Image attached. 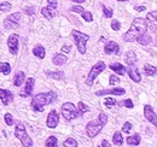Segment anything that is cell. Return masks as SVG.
Wrapping results in <instances>:
<instances>
[{
	"label": "cell",
	"mask_w": 157,
	"mask_h": 147,
	"mask_svg": "<svg viewBox=\"0 0 157 147\" xmlns=\"http://www.w3.org/2000/svg\"><path fill=\"white\" fill-rule=\"evenodd\" d=\"M70 50H71V46H70V45H65V46H63V47H62V51H63V52H65V53L70 52Z\"/></svg>",
	"instance_id": "45"
},
{
	"label": "cell",
	"mask_w": 157,
	"mask_h": 147,
	"mask_svg": "<svg viewBox=\"0 0 157 147\" xmlns=\"http://www.w3.org/2000/svg\"><path fill=\"white\" fill-rule=\"evenodd\" d=\"M24 11H25L27 15H34V13H35V7H33V6H28V7L24 9Z\"/></svg>",
	"instance_id": "43"
},
{
	"label": "cell",
	"mask_w": 157,
	"mask_h": 147,
	"mask_svg": "<svg viewBox=\"0 0 157 147\" xmlns=\"http://www.w3.org/2000/svg\"><path fill=\"white\" fill-rule=\"evenodd\" d=\"M80 115H81V112L73 103H65L62 105V116L64 117V119L73 121V119L78 118Z\"/></svg>",
	"instance_id": "4"
},
{
	"label": "cell",
	"mask_w": 157,
	"mask_h": 147,
	"mask_svg": "<svg viewBox=\"0 0 157 147\" xmlns=\"http://www.w3.org/2000/svg\"><path fill=\"white\" fill-rule=\"evenodd\" d=\"M0 98H1V103L4 106H7L12 100H13V95L12 93L7 89H0Z\"/></svg>",
	"instance_id": "13"
},
{
	"label": "cell",
	"mask_w": 157,
	"mask_h": 147,
	"mask_svg": "<svg viewBox=\"0 0 157 147\" xmlns=\"http://www.w3.org/2000/svg\"><path fill=\"white\" fill-rule=\"evenodd\" d=\"M120 105H121V106H126V107H128V109H132V107H133V101H132V99H126V100L121 101Z\"/></svg>",
	"instance_id": "35"
},
{
	"label": "cell",
	"mask_w": 157,
	"mask_h": 147,
	"mask_svg": "<svg viewBox=\"0 0 157 147\" xmlns=\"http://www.w3.org/2000/svg\"><path fill=\"white\" fill-rule=\"evenodd\" d=\"M103 13H104V16H105L106 18H110V17H113L114 11H113V9H109V7H106V6H103Z\"/></svg>",
	"instance_id": "33"
},
{
	"label": "cell",
	"mask_w": 157,
	"mask_h": 147,
	"mask_svg": "<svg viewBox=\"0 0 157 147\" xmlns=\"http://www.w3.org/2000/svg\"><path fill=\"white\" fill-rule=\"evenodd\" d=\"M140 140H141L140 135H139V134H134V135L127 138V144H128L129 146H138V145L140 144Z\"/></svg>",
	"instance_id": "21"
},
{
	"label": "cell",
	"mask_w": 157,
	"mask_h": 147,
	"mask_svg": "<svg viewBox=\"0 0 157 147\" xmlns=\"http://www.w3.org/2000/svg\"><path fill=\"white\" fill-rule=\"evenodd\" d=\"M46 75L50 77V78H55V80H62L64 78V73L63 71H47Z\"/></svg>",
	"instance_id": "27"
},
{
	"label": "cell",
	"mask_w": 157,
	"mask_h": 147,
	"mask_svg": "<svg viewBox=\"0 0 157 147\" xmlns=\"http://www.w3.org/2000/svg\"><path fill=\"white\" fill-rule=\"evenodd\" d=\"M113 71H115V73H117L118 75H124L126 74V68L122 65V64H120V63H113V64H110V66H109Z\"/></svg>",
	"instance_id": "19"
},
{
	"label": "cell",
	"mask_w": 157,
	"mask_h": 147,
	"mask_svg": "<svg viewBox=\"0 0 157 147\" xmlns=\"http://www.w3.org/2000/svg\"><path fill=\"white\" fill-rule=\"evenodd\" d=\"M78 109L81 113H86V112H88V111H90V107H88L86 104H83L82 101H80V103L78 104Z\"/></svg>",
	"instance_id": "32"
},
{
	"label": "cell",
	"mask_w": 157,
	"mask_h": 147,
	"mask_svg": "<svg viewBox=\"0 0 157 147\" xmlns=\"http://www.w3.org/2000/svg\"><path fill=\"white\" fill-rule=\"evenodd\" d=\"M58 123H59L58 113H57V111L56 110H52L50 113H48V116H47L46 124H47L48 128H56V127L58 126Z\"/></svg>",
	"instance_id": "11"
},
{
	"label": "cell",
	"mask_w": 157,
	"mask_h": 147,
	"mask_svg": "<svg viewBox=\"0 0 157 147\" xmlns=\"http://www.w3.org/2000/svg\"><path fill=\"white\" fill-rule=\"evenodd\" d=\"M55 10H56V9L52 7V6H46V7H42L41 13H42V16L46 19H52L55 17V15H56Z\"/></svg>",
	"instance_id": "18"
},
{
	"label": "cell",
	"mask_w": 157,
	"mask_h": 147,
	"mask_svg": "<svg viewBox=\"0 0 157 147\" xmlns=\"http://www.w3.org/2000/svg\"><path fill=\"white\" fill-rule=\"evenodd\" d=\"M113 142H114L115 145H117V146H121V145L123 144V138H122V135H121L120 131H116V133L114 134V136H113Z\"/></svg>",
	"instance_id": "28"
},
{
	"label": "cell",
	"mask_w": 157,
	"mask_h": 147,
	"mask_svg": "<svg viewBox=\"0 0 157 147\" xmlns=\"http://www.w3.org/2000/svg\"><path fill=\"white\" fill-rule=\"evenodd\" d=\"M144 116H145V118H146L151 124H154L157 128V116H156V113H155V111H154V109H152L150 105H145V106H144Z\"/></svg>",
	"instance_id": "9"
},
{
	"label": "cell",
	"mask_w": 157,
	"mask_h": 147,
	"mask_svg": "<svg viewBox=\"0 0 157 147\" xmlns=\"http://www.w3.org/2000/svg\"><path fill=\"white\" fill-rule=\"evenodd\" d=\"M71 1H74V2H78V4H81V2H83L85 0H71Z\"/></svg>",
	"instance_id": "48"
},
{
	"label": "cell",
	"mask_w": 157,
	"mask_h": 147,
	"mask_svg": "<svg viewBox=\"0 0 157 147\" xmlns=\"http://www.w3.org/2000/svg\"><path fill=\"white\" fill-rule=\"evenodd\" d=\"M71 36H73L75 43H76V47L78 48V52L81 55H85L86 53V43L90 40V36L87 34L80 33L78 30H75V29L71 32Z\"/></svg>",
	"instance_id": "5"
},
{
	"label": "cell",
	"mask_w": 157,
	"mask_h": 147,
	"mask_svg": "<svg viewBox=\"0 0 157 147\" xmlns=\"http://www.w3.org/2000/svg\"><path fill=\"white\" fill-rule=\"evenodd\" d=\"M47 2H48V6H52V7H57V1L56 0H47Z\"/></svg>",
	"instance_id": "46"
},
{
	"label": "cell",
	"mask_w": 157,
	"mask_h": 147,
	"mask_svg": "<svg viewBox=\"0 0 157 147\" xmlns=\"http://www.w3.org/2000/svg\"><path fill=\"white\" fill-rule=\"evenodd\" d=\"M0 10H1V11H10V10H11V4L2 1V2L0 4Z\"/></svg>",
	"instance_id": "37"
},
{
	"label": "cell",
	"mask_w": 157,
	"mask_h": 147,
	"mask_svg": "<svg viewBox=\"0 0 157 147\" xmlns=\"http://www.w3.org/2000/svg\"><path fill=\"white\" fill-rule=\"evenodd\" d=\"M146 29H147L146 19L141 18V17H136L131 24L129 30L123 34V40L127 42H132L134 40H138V37L146 33Z\"/></svg>",
	"instance_id": "1"
},
{
	"label": "cell",
	"mask_w": 157,
	"mask_h": 147,
	"mask_svg": "<svg viewBox=\"0 0 157 147\" xmlns=\"http://www.w3.org/2000/svg\"><path fill=\"white\" fill-rule=\"evenodd\" d=\"M144 74L146 76H154L157 74V68L152 66L151 64H145L144 65Z\"/></svg>",
	"instance_id": "25"
},
{
	"label": "cell",
	"mask_w": 157,
	"mask_h": 147,
	"mask_svg": "<svg viewBox=\"0 0 157 147\" xmlns=\"http://www.w3.org/2000/svg\"><path fill=\"white\" fill-rule=\"evenodd\" d=\"M21 15L20 12H16L13 15H10L9 17H6L5 21H4V25L6 29H13V28H17L18 24H20V21H21Z\"/></svg>",
	"instance_id": "8"
},
{
	"label": "cell",
	"mask_w": 157,
	"mask_h": 147,
	"mask_svg": "<svg viewBox=\"0 0 157 147\" xmlns=\"http://www.w3.org/2000/svg\"><path fill=\"white\" fill-rule=\"evenodd\" d=\"M15 136L21 141V144L24 147H30L33 145V140L32 138L28 135L25 127L23 124H17L15 128Z\"/></svg>",
	"instance_id": "6"
},
{
	"label": "cell",
	"mask_w": 157,
	"mask_h": 147,
	"mask_svg": "<svg viewBox=\"0 0 157 147\" xmlns=\"http://www.w3.org/2000/svg\"><path fill=\"white\" fill-rule=\"evenodd\" d=\"M24 80H25V75L23 71H18V73L15 75V78H13V85L16 86V87H20L21 85L24 82Z\"/></svg>",
	"instance_id": "23"
},
{
	"label": "cell",
	"mask_w": 157,
	"mask_h": 147,
	"mask_svg": "<svg viewBox=\"0 0 157 147\" xmlns=\"http://www.w3.org/2000/svg\"><path fill=\"white\" fill-rule=\"evenodd\" d=\"M98 147H111V145L109 144V141H108V140H103Z\"/></svg>",
	"instance_id": "44"
},
{
	"label": "cell",
	"mask_w": 157,
	"mask_h": 147,
	"mask_svg": "<svg viewBox=\"0 0 157 147\" xmlns=\"http://www.w3.org/2000/svg\"><path fill=\"white\" fill-rule=\"evenodd\" d=\"M63 147H78V142H76V140H74L73 138H68V139L64 141Z\"/></svg>",
	"instance_id": "31"
},
{
	"label": "cell",
	"mask_w": 157,
	"mask_h": 147,
	"mask_svg": "<svg viewBox=\"0 0 157 147\" xmlns=\"http://www.w3.org/2000/svg\"><path fill=\"white\" fill-rule=\"evenodd\" d=\"M106 122H108V116L105 113L100 112L97 119L91 121V122L87 123V126H86V134L90 138L97 136L99 133H100V130L104 128V126L106 124Z\"/></svg>",
	"instance_id": "3"
},
{
	"label": "cell",
	"mask_w": 157,
	"mask_h": 147,
	"mask_svg": "<svg viewBox=\"0 0 157 147\" xmlns=\"http://www.w3.org/2000/svg\"><path fill=\"white\" fill-rule=\"evenodd\" d=\"M118 50H120V47L115 41H109L104 47V52L106 55H116L118 53Z\"/></svg>",
	"instance_id": "16"
},
{
	"label": "cell",
	"mask_w": 157,
	"mask_h": 147,
	"mask_svg": "<svg viewBox=\"0 0 157 147\" xmlns=\"http://www.w3.org/2000/svg\"><path fill=\"white\" fill-rule=\"evenodd\" d=\"M146 22L149 24V27L152 29V30H156L157 29V10L156 11H151L146 15Z\"/></svg>",
	"instance_id": "15"
},
{
	"label": "cell",
	"mask_w": 157,
	"mask_h": 147,
	"mask_svg": "<svg viewBox=\"0 0 157 147\" xmlns=\"http://www.w3.org/2000/svg\"><path fill=\"white\" fill-rule=\"evenodd\" d=\"M52 62H53L55 65L60 66V65H63V64L67 62V57H65L64 55H62V53H57V55H55L53 59H52Z\"/></svg>",
	"instance_id": "22"
},
{
	"label": "cell",
	"mask_w": 157,
	"mask_h": 147,
	"mask_svg": "<svg viewBox=\"0 0 157 147\" xmlns=\"http://www.w3.org/2000/svg\"><path fill=\"white\" fill-rule=\"evenodd\" d=\"M137 41L139 42V43H140V45H143V46H146V45H149V43L151 42V36H150V35H147V34L145 33V34H143L141 36L138 37Z\"/></svg>",
	"instance_id": "26"
},
{
	"label": "cell",
	"mask_w": 157,
	"mask_h": 147,
	"mask_svg": "<svg viewBox=\"0 0 157 147\" xmlns=\"http://www.w3.org/2000/svg\"><path fill=\"white\" fill-rule=\"evenodd\" d=\"M7 47L11 52V55H16L18 51V35L11 34L7 39Z\"/></svg>",
	"instance_id": "10"
},
{
	"label": "cell",
	"mask_w": 157,
	"mask_h": 147,
	"mask_svg": "<svg viewBox=\"0 0 157 147\" xmlns=\"http://www.w3.org/2000/svg\"><path fill=\"white\" fill-rule=\"evenodd\" d=\"M118 82H120V78L117 76H115V75H110L109 76V83L110 85H116Z\"/></svg>",
	"instance_id": "39"
},
{
	"label": "cell",
	"mask_w": 157,
	"mask_h": 147,
	"mask_svg": "<svg viewBox=\"0 0 157 147\" xmlns=\"http://www.w3.org/2000/svg\"><path fill=\"white\" fill-rule=\"evenodd\" d=\"M5 122H6L7 126H12L13 124V118H12L11 113H6L5 115Z\"/></svg>",
	"instance_id": "38"
},
{
	"label": "cell",
	"mask_w": 157,
	"mask_h": 147,
	"mask_svg": "<svg viewBox=\"0 0 157 147\" xmlns=\"http://www.w3.org/2000/svg\"><path fill=\"white\" fill-rule=\"evenodd\" d=\"M136 10H137L138 12H143V11H145L146 9H145V6H136Z\"/></svg>",
	"instance_id": "47"
},
{
	"label": "cell",
	"mask_w": 157,
	"mask_h": 147,
	"mask_svg": "<svg viewBox=\"0 0 157 147\" xmlns=\"http://www.w3.org/2000/svg\"><path fill=\"white\" fill-rule=\"evenodd\" d=\"M82 15V18L85 19L86 22H92L93 21V17H92V13L90 12V11H85L83 13H81Z\"/></svg>",
	"instance_id": "36"
},
{
	"label": "cell",
	"mask_w": 157,
	"mask_h": 147,
	"mask_svg": "<svg viewBox=\"0 0 157 147\" xmlns=\"http://www.w3.org/2000/svg\"><path fill=\"white\" fill-rule=\"evenodd\" d=\"M124 62H126L129 66H131V65H134L136 62H137V55H136V53H134L133 51L127 52V55L124 57Z\"/></svg>",
	"instance_id": "20"
},
{
	"label": "cell",
	"mask_w": 157,
	"mask_h": 147,
	"mask_svg": "<svg viewBox=\"0 0 157 147\" xmlns=\"http://www.w3.org/2000/svg\"><path fill=\"white\" fill-rule=\"evenodd\" d=\"M118 1H127V0H118Z\"/></svg>",
	"instance_id": "49"
},
{
	"label": "cell",
	"mask_w": 157,
	"mask_h": 147,
	"mask_svg": "<svg viewBox=\"0 0 157 147\" xmlns=\"http://www.w3.org/2000/svg\"><path fill=\"white\" fill-rule=\"evenodd\" d=\"M0 70H1V74L2 75H9V74L11 73V66H10V64L9 63H1L0 64Z\"/></svg>",
	"instance_id": "30"
},
{
	"label": "cell",
	"mask_w": 157,
	"mask_h": 147,
	"mask_svg": "<svg viewBox=\"0 0 157 147\" xmlns=\"http://www.w3.org/2000/svg\"><path fill=\"white\" fill-rule=\"evenodd\" d=\"M128 75H129L131 80L134 81V82H137V83H139L140 80H141L139 69H138L137 66H134V65H131V68H128Z\"/></svg>",
	"instance_id": "17"
},
{
	"label": "cell",
	"mask_w": 157,
	"mask_h": 147,
	"mask_svg": "<svg viewBox=\"0 0 157 147\" xmlns=\"http://www.w3.org/2000/svg\"><path fill=\"white\" fill-rule=\"evenodd\" d=\"M116 104V101L113 99V98H106L105 100H104V105L108 107V109H110V107H113L114 105Z\"/></svg>",
	"instance_id": "34"
},
{
	"label": "cell",
	"mask_w": 157,
	"mask_h": 147,
	"mask_svg": "<svg viewBox=\"0 0 157 147\" xmlns=\"http://www.w3.org/2000/svg\"><path fill=\"white\" fill-rule=\"evenodd\" d=\"M34 85H35V80L33 77H29L25 82V87H24V92L21 94L22 98H27L32 93H33V88H34Z\"/></svg>",
	"instance_id": "14"
},
{
	"label": "cell",
	"mask_w": 157,
	"mask_h": 147,
	"mask_svg": "<svg viewBox=\"0 0 157 147\" xmlns=\"http://www.w3.org/2000/svg\"><path fill=\"white\" fill-rule=\"evenodd\" d=\"M45 48H44V46H41V45H36L34 48H33V55H35V57H38L40 59H42L44 57H45Z\"/></svg>",
	"instance_id": "24"
},
{
	"label": "cell",
	"mask_w": 157,
	"mask_h": 147,
	"mask_svg": "<svg viewBox=\"0 0 157 147\" xmlns=\"http://www.w3.org/2000/svg\"><path fill=\"white\" fill-rule=\"evenodd\" d=\"M56 100V93L50 91L47 93H40L36 94L33 100H32V107L34 111H39L42 112L45 110V105H48V104H52L53 101Z\"/></svg>",
	"instance_id": "2"
},
{
	"label": "cell",
	"mask_w": 157,
	"mask_h": 147,
	"mask_svg": "<svg viewBox=\"0 0 157 147\" xmlns=\"http://www.w3.org/2000/svg\"><path fill=\"white\" fill-rule=\"evenodd\" d=\"M131 129H132V124H131L129 122H126V123L123 124V127H122V131L127 134V133H129V131H131Z\"/></svg>",
	"instance_id": "41"
},
{
	"label": "cell",
	"mask_w": 157,
	"mask_h": 147,
	"mask_svg": "<svg viewBox=\"0 0 157 147\" xmlns=\"http://www.w3.org/2000/svg\"><path fill=\"white\" fill-rule=\"evenodd\" d=\"M104 69H105V64H104V62H101V60L97 62V63L92 66L91 71H90V74H88V77H87V80H86V83H87L88 86H91V85L93 83V81L97 78V76H98L99 74L101 73V71H104Z\"/></svg>",
	"instance_id": "7"
},
{
	"label": "cell",
	"mask_w": 157,
	"mask_h": 147,
	"mask_svg": "<svg viewBox=\"0 0 157 147\" xmlns=\"http://www.w3.org/2000/svg\"><path fill=\"white\" fill-rule=\"evenodd\" d=\"M73 12H76V13H83L85 11H83V7H81V6H73L71 9H70Z\"/></svg>",
	"instance_id": "42"
},
{
	"label": "cell",
	"mask_w": 157,
	"mask_h": 147,
	"mask_svg": "<svg viewBox=\"0 0 157 147\" xmlns=\"http://www.w3.org/2000/svg\"><path fill=\"white\" fill-rule=\"evenodd\" d=\"M57 144H58V140H57L56 136H50V138L46 140V142H45L46 147H58Z\"/></svg>",
	"instance_id": "29"
},
{
	"label": "cell",
	"mask_w": 157,
	"mask_h": 147,
	"mask_svg": "<svg viewBox=\"0 0 157 147\" xmlns=\"http://www.w3.org/2000/svg\"><path fill=\"white\" fill-rule=\"evenodd\" d=\"M120 27H121V24H120V22H118L117 19H113V23H111V28H113L115 32H117V30H120Z\"/></svg>",
	"instance_id": "40"
},
{
	"label": "cell",
	"mask_w": 157,
	"mask_h": 147,
	"mask_svg": "<svg viewBox=\"0 0 157 147\" xmlns=\"http://www.w3.org/2000/svg\"><path fill=\"white\" fill-rule=\"evenodd\" d=\"M126 93V91L122 88V87H115L113 89H103V91H98L96 92V95L97 96H101V95H106V94H113V95H123Z\"/></svg>",
	"instance_id": "12"
}]
</instances>
